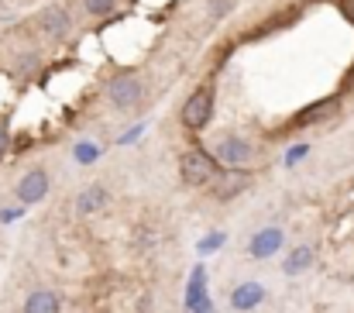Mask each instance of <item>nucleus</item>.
<instances>
[{
	"label": "nucleus",
	"instance_id": "7",
	"mask_svg": "<svg viewBox=\"0 0 354 313\" xmlns=\"http://www.w3.org/2000/svg\"><path fill=\"white\" fill-rule=\"evenodd\" d=\"M38 21H41L45 35H52V38H66V35L73 31V17H69V10L59 7V3H48V7L38 14Z\"/></svg>",
	"mask_w": 354,
	"mask_h": 313
},
{
	"label": "nucleus",
	"instance_id": "4",
	"mask_svg": "<svg viewBox=\"0 0 354 313\" xmlns=\"http://www.w3.org/2000/svg\"><path fill=\"white\" fill-rule=\"evenodd\" d=\"M107 97H111V104L118 107V110H131V107L141 100V83H138L131 73H124V76H118V80H111Z\"/></svg>",
	"mask_w": 354,
	"mask_h": 313
},
{
	"label": "nucleus",
	"instance_id": "5",
	"mask_svg": "<svg viewBox=\"0 0 354 313\" xmlns=\"http://www.w3.org/2000/svg\"><path fill=\"white\" fill-rule=\"evenodd\" d=\"M48 197V172L45 169H28L17 183V200L21 204H38Z\"/></svg>",
	"mask_w": 354,
	"mask_h": 313
},
{
	"label": "nucleus",
	"instance_id": "12",
	"mask_svg": "<svg viewBox=\"0 0 354 313\" xmlns=\"http://www.w3.org/2000/svg\"><path fill=\"white\" fill-rule=\"evenodd\" d=\"M310 265H313V248L303 244V248L289 251V258L282 262V272H286V276H299V272H306Z\"/></svg>",
	"mask_w": 354,
	"mask_h": 313
},
{
	"label": "nucleus",
	"instance_id": "11",
	"mask_svg": "<svg viewBox=\"0 0 354 313\" xmlns=\"http://www.w3.org/2000/svg\"><path fill=\"white\" fill-rule=\"evenodd\" d=\"M55 310H59V296L48 293V289H35L24 300V313H55Z\"/></svg>",
	"mask_w": 354,
	"mask_h": 313
},
{
	"label": "nucleus",
	"instance_id": "16",
	"mask_svg": "<svg viewBox=\"0 0 354 313\" xmlns=\"http://www.w3.org/2000/svg\"><path fill=\"white\" fill-rule=\"evenodd\" d=\"M330 110H334V104H330V100H327V104H313V107H310V110H306V114H303V117H299V124H310V120H320V117H327Z\"/></svg>",
	"mask_w": 354,
	"mask_h": 313
},
{
	"label": "nucleus",
	"instance_id": "19",
	"mask_svg": "<svg viewBox=\"0 0 354 313\" xmlns=\"http://www.w3.org/2000/svg\"><path fill=\"white\" fill-rule=\"evenodd\" d=\"M141 131H145L141 124H138V127H131V131H124V134H120V138H118V145H131L134 138H141Z\"/></svg>",
	"mask_w": 354,
	"mask_h": 313
},
{
	"label": "nucleus",
	"instance_id": "8",
	"mask_svg": "<svg viewBox=\"0 0 354 313\" xmlns=\"http://www.w3.org/2000/svg\"><path fill=\"white\" fill-rule=\"evenodd\" d=\"M186 310L189 313H207L210 310V296H207V272L203 265L193 269V279L186 286Z\"/></svg>",
	"mask_w": 354,
	"mask_h": 313
},
{
	"label": "nucleus",
	"instance_id": "17",
	"mask_svg": "<svg viewBox=\"0 0 354 313\" xmlns=\"http://www.w3.org/2000/svg\"><path fill=\"white\" fill-rule=\"evenodd\" d=\"M83 7H86V14L100 17V14H111L114 10V0H83Z\"/></svg>",
	"mask_w": 354,
	"mask_h": 313
},
{
	"label": "nucleus",
	"instance_id": "13",
	"mask_svg": "<svg viewBox=\"0 0 354 313\" xmlns=\"http://www.w3.org/2000/svg\"><path fill=\"white\" fill-rule=\"evenodd\" d=\"M107 207V190L104 186H90V190H83L80 193V200H76V210L80 213H97V210Z\"/></svg>",
	"mask_w": 354,
	"mask_h": 313
},
{
	"label": "nucleus",
	"instance_id": "10",
	"mask_svg": "<svg viewBox=\"0 0 354 313\" xmlns=\"http://www.w3.org/2000/svg\"><path fill=\"white\" fill-rule=\"evenodd\" d=\"M241 186H244V172L241 169H221L214 176V197L217 200H231Z\"/></svg>",
	"mask_w": 354,
	"mask_h": 313
},
{
	"label": "nucleus",
	"instance_id": "20",
	"mask_svg": "<svg viewBox=\"0 0 354 313\" xmlns=\"http://www.w3.org/2000/svg\"><path fill=\"white\" fill-rule=\"evenodd\" d=\"M7 145H10V134H7V124L0 120V155L7 152Z\"/></svg>",
	"mask_w": 354,
	"mask_h": 313
},
{
	"label": "nucleus",
	"instance_id": "18",
	"mask_svg": "<svg viewBox=\"0 0 354 313\" xmlns=\"http://www.w3.org/2000/svg\"><path fill=\"white\" fill-rule=\"evenodd\" d=\"M310 155V145H292L289 152H286V166H296V162H303Z\"/></svg>",
	"mask_w": 354,
	"mask_h": 313
},
{
	"label": "nucleus",
	"instance_id": "1",
	"mask_svg": "<svg viewBox=\"0 0 354 313\" xmlns=\"http://www.w3.org/2000/svg\"><path fill=\"white\" fill-rule=\"evenodd\" d=\"M179 172H183V183L186 186H207L214 183V176L221 172L217 169V159L203 148H189L183 159H179Z\"/></svg>",
	"mask_w": 354,
	"mask_h": 313
},
{
	"label": "nucleus",
	"instance_id": "9",
	"mask_svg": "<svg viewBox=\"0 0 354 313\" xmlns=\"http://www.w3.org/2000/svg\"><path fill=\"white\" fill-rule=\"evenodd\" d=\"M261 303H265V286L254 283V279L234 286V293H231V307L237 313H248V310H254V307H261Z\"/></svg>",
	"mask_w": 354,
	"mask_h": 313
},
{
	"label": "nucleus",
	"instance_id": "14",
	"mask_svg": "<svg viewBox=\"0 0 354 313\" xmlns=\"http://www.w3.org/2000/svg\"><path fill=\"white\" fill-rule=\"evenodd\" d=\"M224 241H227V234H224V231H210V234L196 244V251H200V255H214L217 248H224Z\"/></svg>",
	"mask_w": 354,
	"mask_h": 313
},
{
	"label": "nucleus",
	"instance_id": "2",
	"mask_svg": "<svg viewBox=\"0 0 354 313\" xmlns=\"http://www.w3.org/2000/svg\"><path fill=\"white\" fill-rule=\"evenodd\" d=\"M214 104H217L214 87H210V83L196 87L193 97L183 104V124H186L189 131H203V127L210 124V117H214Z\"/></svg>",
	"mask_w": 354,
	"mask_h": 313
},
{
	"label": "nucleus",
	"instance_id": "15",
	"mask_svg": "<svg viewBox=\"0 0 354 313\" xmlns=\"http://www.w3.org/2000/svg\"><path fill=\"white\" fill-rule=\"evenodd\" d=\"M97 159H100V148H97V145H90V141H80V145H76V162L93 166Z\"/></svg>",
	"mask_w": 354,
	"mask_h": 313
},
{
	"label": "nucleus",
	"instance_id": "3",
	"mask_svg": "<svg viewBox=\"0 0 354 313\" xmlns=\"http://www.w3.org/2000/svg\"><path fill=\"white\" fill-rule=\"evenodd\" d=\"M282 241H286L282 227L268 224V227H261V231H254V234H251V241H248V255H251V258H258V262H265V258H272V255L282 248Z\"/></svg>",
	"mask_w": 354,
	"mask_h": 313
},
{
	"label": "nucleus",
	"instance_id": "6",
	"mask_svg": "<svg viewBox=\"0 0 354 313\" xmlns=\"http://www.w3.org/2000/svg\"><path fill=\"white\" fill-rule=\"evenodd\" d=\"M251 155H254V148H251V141H244V138H224V141L217 145V159H221L224 166H231V169L248 166Z\"/></svg>",
	"mask_w": 354,
	"mask_h": 313
}]
</instances>
